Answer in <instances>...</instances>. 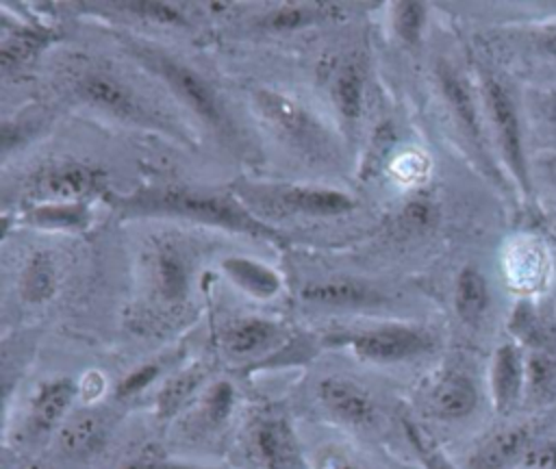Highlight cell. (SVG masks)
Returning a JSON list of instances; mask_svg holds the SVG:
<instances>
[{"label": "cell", "instance_id": "1", "mask_svg": "<svg viewBox=\"0 0 556 469\" xmlns=\"http://www.w3.org/2000/svg\"><path fill=\"white\" fill-rule=\"evenodd\" d=\"M115 206L122 217H169L204 226H215L230 232H241L252 239H263L274 245H287L285 234L265 224L243 202L230 193H206L185 187H146L128 195H117L111 189L102 195Z\"/></svg>", "mask_w": 556, "mask_h": 469}, {"label": "cell", "instance_id": "2", "mask_svg": "<svg viewBox=\"0 0 556 469\" xmlns=\"http://www.w3.org/2000/svg\"><path fill=\"white\" fill-rule=\"evenodd\" d=\"M132 52L148 69L163 78V83L174 91V96L182 100L200 119H204L217 132L230 130V122L224 113L219 96L198 69L161 50H152L141 43H132Z\"/></svg>", "mask_w": 556, "mask_h": 469}, {"label": "cell", "instance_id": "3", "mask_svg": "<svg viewBox=\"0 0 556 469\" xmlns=\"http://www.w3.org/2000/svg\"><path fill=\"white\" fill-rule=\"evenodd\" d=\"M330 345L350 350L356 358L391 365L428 354L434 347V339L428 330L413 324H380L365 330H352L328 337Z\"/></svg>", "mask_w": 556, "mask_h": 469}, {"label": "cell", "instance_id": "4", "mask_svg": "<svg viewBox=\"0 0 556 469\" xmlns=\"http://www.w3.org/2000/svg\"><path fill=\"white\" fill-rule=\"evenodd\" d=\"M106 174L80 161H54L37 169L24 185V193L39 202H87L96 195H104Z\"/></svg>", "mask_w": 556, "mask_h": 469}, {"label": "cell", "instance_id": "5", "mask_svg": "<svg viewBox=\"0 0 556 469\" xmlns=\"http://www.w3.org/2000/svg\"><path fill=\"white\" fill-rule=\"evenodd\" d=\"M482 100L484 109L491 122V128L495 132L500 154L510 169L517 185L528 193L530 191V178H528V165H526V152H523V135L521 124L517 115L515 100L510 91L493 76H484L482 80Z\"/></svg>", "mask_w": 556, "mask_h": 469}, {"label": "cell", "instance_id": "6", "mask_svg": "<svg viewBox=\"0 0 556 469\" xmlns=\"http://www.w3.org/2000/svg\"><path fill=\"white\" fill-rule=\"evenodd\" d=\"M76 93L83 102L137 126L165 128V122L159 119L148 104L119 78L104 72H87L76 78Z\"/></svg>", "mask_w": 556, "mask_h": 469}, {"label": "cell", "instance_id": "7", "mask_svg": "<svg viewBox=\"0 0 556 469\" xmlns=\"http://www.w3.org/2000/svg\"><path fill=\"white\" fill-rule=\"evenodd\" d=\"M258 204L269 213H289L304 217H337L356 208V200L339 189L326 187H261Z\"/></svg>", "mask_w": 556, "mask_h": 469}, {"label": "cell", "instance_id": "8", "mask_svg": "<svg viewBox=\"0 0 556 469\" xmlns=\"http://www.w3.org/2000/svg\"><path fill=\"white\" fill-rule=\"evenodd\" d=\"M250 449L265 469H291L298 462V441L285 417H258L250 426Z\"/></svg>", "mask_w": 556, "mask_h": 469}, {"label": "cell", "instance_id": "9", "mask_svg": "<svg viewBox=\"0 0 556 469\" xmlns=\"http://www.w3.org/2000/svg\"><path fill=\"white\" fill-rule=\"evenodd\" d=\"M317 395L324 408L339 421L356 428H367L376 421V404L371 395L358 386L356 382L341 378V376H328L319 380Z\"/></svg>", "mask_w": 556, "mask_h": 469}, {"label": "cell", "instance_id": "10", "mask_svg": "<svg viewBox=\"0 0 556 469\" xmlns=\"http://www.w3.org/2000/svg\"><path fill=\"white\" fill-rule=\"evenodd\" d=\"M489 384L495 410L508 415L519 404L526 389V358L517 343H502L493 352Z\"/></svg>", "mask_w": 556, "mask_h": 469}, {"label": "cell", "instance_id": "11", "mask_svg": "<svg viewBox=\"0 0 556 469\" xmlns=\"http://www.w3.org/2000/svg\"><path fill=\"white\" fill-rule=\"evenodd\" d=\"M76 393H78V386L67 376H59L39 384L26 415L28 436L37 439V436L50 434L65 419Z\"/></svg>", "mask_w": 556, "mask_h": 469}, {"label": "cell", "instance_id": "12", "mask_svg": "<svg viewBox=\"0 0 556 469\" xmlns=\"http://www.w3.org/2000/svg\"><path fill=\"white\" fill-rule=\"evenodd\" d=\"M530 449V430L513 426L489 434L465 460V469H513Z\"/></svg>", "mask_w": 556, "mask_h": 469}, {"label": "cell", "instance_id": "13", "mask_svg": "<svg viewBox=\"0 0 556 469\" xmlns=\"http://www.w3.org/2000/svg\"><path fill=\"white\" fill-rule=\"evenodd\" d=\"M478 400L480 395L473 378L465 371L450 369L430 389L428 408L437 419L458 421L476 410Z\"/></svg>", "mask_w": 556, "mask_h": 469}, {"label": "cell", "instance_id": "14", "mask_svg": "<svg viewBox=\"0 0 556 469\" xmlns=\"http://www.w3.org/2000/svg\"><path fill=\"white\" fill-rule=\"evenodd\" d=\"M282 339L276 321L265 317H241L230 321L222 332V347L235 358H248L274 347Z\"/></svg>", "mask_w": 556, "mask_h": 469}, {"label": "cell", "instance_id": "15", "mask_svg": "<svg viewBox=\"0 0 556 469\" xmlns=\"http://www.w3.org/2000/svg\"><path fill=\"white\" fill-rule=\"evenodd\" d=\"M258 104L265 113V117L280 128L293 143L304 145V143H321L324 139V130L317 128V124L308 117V113H304L298 104H293L289 98L280 96V93H269V91H261L258 93Z\"/></svg>", "mask_w": 556, "mask_h": 469}, {"label": "cell", "instance_id": "16", "mask_svg": "<svg viewBox=\"0 0 556 469\" xmlns=\"http://www.w3.org/2000/svg\"><path fill=\"white\" fill-rule=\"evenodd\" d=\"M437 80L441 87V93L456 119V124L460 126V130L476 143L482 145V124H480V115L476 109V100L471 89L467 87L465 78L450 67L447 63H439L437 67Z\"/></svg>", "mask_w": 556, "mask_h": 469}, {"label": "cell", "instance_id": "17", "mask_svg": "<svg viewBox=\"0 0 556 469\" xmlns=\"http://www.w3.org/2000/svg\"><path fill=\"white\" fill-rule=\"evenodd\" d=\"M300 297L306 304L326 306V308H369L384 300L376 289L354 280H330V282L306 284L300 291Z\"/></svg>", "mask_w": 556, "mask_h": 469}, {"label": "cell", "instance_id": "18", "mask_svg": "<svg viewBox=\"0 0 556 469\" xmlns=\"http://www.w3.org/2000/svg\"><path fill=\"white\" fill-rule=\"evenodd\" d=\"M152 269H154V287L159 297L167 304H180L187 297L189 284H191L189 265L182 252L172 243H161L154 250Z\"/></svg>", "mask_w": 556, "mask_h": 469}, {"label": "cell", "instance_id": "19", "mask_svg": "<svg viewBox=\"0 0 556 469\" xmlns=\"http://www.w3.org/2000/svg\"><path fill=\"white\" fill-rule=\"evenodd\" d=\"M506 274L519 291H534L545 282L547 256L536 241H517L506 254Z\"/></svg>", "mask_w": 556, "mask_h": 469}, {"label": "cell", "instance_id": "20", "mask_svg": "<svg viewBox=\"0 0 556 469\" xmlns=\"http://www.w3.org/2000/svg\"><path fill=\"white\" fill-rule=\"evenodd\" d=\"M489 302H491V293H489V282L484 274L473 265H465L458 271L454 282L456 315L467 326H478L489 310Z\"/></svg>", "mask_w": 556, "mask_h": 469}, {"label": "cell", "instance_id": "21", "mask_svg": "<svg viewBox=\"0 0 556 469\" xmlns=\"http://www.w3.org/2000/svg\"><path fill=\"white\" fill-rule=\"evenodd\" d=\"M222 269L232 284L252 297L269 300L280 291V276L258 261L245 256H228L222 261Z\"/></svg>", "mask_w": 556, "mask_h": 469}, {"label": "cell", "instance_id": "22", "mask_svg": "<svg viewBox=\"0 0 556 469\" xmlns=\"http://www.w3.org/2000/svg\"><path fill=\"white\" fill-rule=\"evenodd\" d=\"M365 67L363 61L350 59L332 80V100L343 119L356 122L365 106Z\"/></svg>", "mask_w": 556, "mask_h": 469}, {"label": "cell", "instance_id": "23", "mask_svg": "<svg viewBox=\"0 0 556 469\" xmlns=\"http://www.w3.org/2000/svg\"><path fill=\"white\" fill-rule=\"evenodd\" d=\"M22 219L35 228L76 230L89 224V208L85 202H39L30 204Z\"/></svg>", "mask_w": 556, "mask_h": 469}, {"label": "cell", "instance_id": "24", "mask_svg": "<svg viewBox=\"0 0 556 469\" xmlns=\"http://www.w3.org/2000/svg\"><path fill=\"white\" fill-rule=\"evenodd\" d=\"M204 378H206V371L200 365H191L187 369H180L176 376H172L156 395V415L161 419L174 417L200 389Z\"/></svg>", "mask_w": 556, "mask_h": 469}, {"label": "cell", "instance_id": "25", "mask_svg": "<svg viewBox=\"0 0 556 469\" xmlns=\"http://www.w3.org/2000/svg\"><path fill=\"white\" fill-rule=\"evenodd\" d=\"M56 291V267L46 252L30 256L20 276V293L30 304L48 302Z\"/></svg>", "mask_w": 556, "mask_h": 469}, {"label": "cell", "instance_id": "26", "mask_svg": "<svg viewBox=\"0 0 556 469\" xmlns=\"http://www.w3.org/2000/svg\"><path fill=\"white\" fill-rule=\"evenodd\" d=\"M526 386L539 400H547L556 393V358L547 352H532L526 358Z\"/></svg>", "mask_w": 556, "mask_h": 469}, {"label": "cell", "instance_id": "27", "mask_svg": "<svg viewBox=\"0 0 556 469\" xmlns=\"http://www.w3.org/2000/svg\"><path fill=\"white\" fill-rule=\"evenodd\" d=\"M46 39L48 37H43L39 30H28V28L13 30L2 41V48H0L2 69H11V67H17L24 61H28L39 48H43Z\"/></svg>", "mask_w": 556, "mask_h": 469}, {"label": "cell", "instance_id": "28", "mask_svg": "<svg viewBox=\"0 0 556 469\" xmlns=\"http://www.w3.org/2000/svg\"><path fill=\"white\" fill-rule=\"evenodd\" d=\"M426 15L428 13L424 2H413V0L397 2L393 11V28L397 37L408 46H419L421 33L426 26Z\"/></svg>", "mask_w": 556, "mask_h": 469}, {"label": "cell", "instance_id": "29", "mask_svg": "<svg viewBox=\"0 0 556 469\" xmlns=\"http://www.w3.org/2000/svg\"><path fill=\"white\" fill-rule=\"evenodd\" d=\"M232 408H235V389H232V384L226 382V380L213 382L208 386L204 400H202L204 419L211 426H219L230 417Z\"/></svg>", "mask_w": 556, "mask_h": 469}, {"label": "cell", "instance_id": "30", "mask_svg": "<svg viewBox=\"0 0 556 469\" xmlns=\"http://www.w3.org/2000/svg\"><path fill=\"white\" fill-rule=\"evenodd\" d=\"M117 9L156 22V24H169V26H185L187 20L182 15V11H178L176 7L167 4V2H154V0H135V2H119Z\"/></svg>", "mask_w": 556, "mask_h": 469}, {"label": "cell", "instance_id": "31", "mask_svg": "<svg viewBox=\"0 0 556 469\" xmlns=\"http://www.w3.org/2000/svg\"><path fill=\"white\" fill-rule=\"evenodd\" d=\"M404 432H406V439H408L410 447L415 449L424 469H456L447 460V456L415 423L404 421Z\"/></svg>", "mask_w": 556, "mask_h": 469}, {"label": "cell", "instance_id": "32", "mask_svg": "<svg viewBox=\"0 0 556 469\" xmlns=\"http://www.w3.org/2000/svg\"><path fill=\"white\" fill-rule=\"evenodd\" d=\"M163 371V363L161 360H148L139 367H135L132 371H128L115 386V397L117 400H130L137 397L139 393H143Z\"/></svg>", "mask_w": 556, "mask_h": 469}, {"label": "cell", "instance_id": "33", "mask_svg": "<svg viewBox=\"0 0 556 469\" xmlns=\"http://www.w3.org/2000/svg\"><path fill=\"white\" fill-rule=\"evenodd\" d=\"M321 11H317V7H280L276 11H271L263 24L271 30H293V28H302L306 24H311Z\"/></svg>", "mask_w": 556, "mask_h": 469}, {"label": "cell", "instance_id": "34", "mask_svg": "<svg viewBox=\"0 0 556 469\" xmlns=\"http://www.w3.org/2000/svg\"><path fill=\"white\" fill-rule=\"evenodd\" d=\"M510 330L526 343H532L534 347H541L543 345V339H545V330L539 321V317L532 313V308H528L526 304H521L517 308V313L513 315L510 319Z\"/></svg>", "mask_w": 556, "mask_h": 469}, {"label": "cell", "instance_id": "35", "mask_svg": "<svg viewBox=\"0 0 556 469\" xmlns=\"http://www.w3.org/2000/svg\"><path fill=\"white\" fill-rule=\"evenodd\" d=\"M523 467H528V469H556V443L530 447L526 458H523Z\"/></svg>", "mask_w": 556, "mask_h": 469}, {"label": "cell", "instance_id": "36", "mask_svg": "<svg viewBox=\"0 0 556 469\" xmlns=\"http://www.w3.org/2000/svg\"><path fill=\"white\" fill-rule=\"evenodd\" d=\"M117 469H211V467H200V465H189V462H178V460H165V458H135L124 462Z\"/></svg>", "mask_w": 556, "mask_h": 469}, {"label": "cell", "instance_id": "37", "mask_svg": "<svg viewBox=\"0 0 556 469\" xmlns=\"http://www.w3.org/2000/svg\"><path fill=\"white\" fill-rule=\"evenodd\" d=\"M536 46H539L541 52H545L549 56H556V26L541 30L539 37H536Z\"/></svg>", "mask_w": 556, "mask_h": 469}, {"label": "cell", "instance_id": "38", "mask_svg": "<svg viewBox=\"0 0 556 469\" xmlns=\"http://www.w3.org/2000/svg\"><path fill=\"white\" fill-rule=\"evenodd\" d=\"M326 469H361V467L350 460H343V458H332L326 462Z\"/></svg>", "mask_w": 556, "mask_h": 469}, {"label": "cell", "instance_id": "39", "mask_svg": "<svg viewBox=\"0 0 556 469\" xmlns=\"http://www.w3.org/2000/svg\"><path fill=\"white\" fill-rule=\"evenodd\" d=\"M549 113H552V117L556 119V96L549 98Z\"/></svg>", "mask_w": 556, "mask_h": 469}, {"label": "cell", "instance_id": "40", "mask_svg": "<svg viewBox=\"0 0 556 469\" xmlns=\"http://www.w3.org/2000/svg\"><path fill=\"white\" fill-rule=\"evenodd\" d=\"M549 172H552V176L556 178V159H552V163H549Z\"/></svg>", "mask_w": 556, "mask_h": 469}, {"label": "cell", "instance_id": "41", "mask_svg": "<svg viewBox=\"0 0 556 469\" xmlns=\"http://www.w3.org/2000/svg\"><path fill=\"white\" fill-rule=\"evenodd\" d=\"M523 469H528V467H523Z\"/></svg>", "mask_w": 556, "mask_h": 469}]
</instances>
